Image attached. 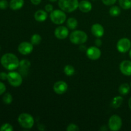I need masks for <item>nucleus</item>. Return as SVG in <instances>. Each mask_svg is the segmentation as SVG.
<instances>
[{
	"mask_svg": "<svg viewBox=\"0 0 131 131\" xmlns=\"http://www.w3.org/2000/svg\"><path fill=\"white\" fill-rule=\"evenodd\" d=\"M19 60L18 58L13 53H6L3 55L1 58V63L6 70H12L19 67Z\"/></svg>",
	"mask_w": 131,
	"mask_h": 131,
	"instance_id": "nucleus-1",
	"label": "nucleus"
},
{
	"mask_svg": "<svg viewBox=\"0 0 131 131\" xmlns=\"http://www.w3.org/2000/svg\"><path fill=\"white\" fill-rule=\"evenodd\" d=\"M58 6L65 12H72L79 6L78 0H58Z\"/></svg>",
	"mask_w": 131,
	"mask_h": 131,
	"instance_id": "nucleus-2",
	"label": "nucleus"
},
{
	"mask_svg": "<svg viewBox=\"0 0 131 131\" xmlns=\"http://www.w3.org/2000/svg\"><path fill=\"white\" fill-rule=\"evenodd\" d=\"M19 125L24 129H31L35 124V120L33 116L28 113H21L17 118Z\"/></svg>",
	"mask_w": 131,
	"mask_h": 131,
	"instance_id": "nucleus-3",
	"label": "nucleus"
},
{
	"mask_svg": "<svg viewBox=\"0 0 131 131\" xmlns=\"http://www.w3.org/2000/svg\"><path fill=\"white\" fill-rule=\"evenodd\" d=\"M88 40V36L85 32L76 30L72 32L70 35V41L74 44H83Z\"/></svg>",
	"mask_w": 131,
	"mask_h": 131,
	"instance_id": "nucleus-4",
	"label": "nucleus"
},
{
	"mask_svg": "<svg viewBox=\"0 0 131 131\" xmlns=\"http://www.w3.org/2000/svg\"><path fill=\"white\" fill-rule=\"evenodd\" d=\"M50 19L54 24L60 25L65 23L67 19V15L65 12L62 10H55L51 12Z\"/></svg>",
	"mask_w": 131,
	"mask_h": 131,
	"instance_id": "nucleus-5",
	"label": "nucleus"
},
{
	"mask_svg": "<svg viewBox=\"0 0 131 131\" xmlns=\"http://www.w3.org/2000/svg\"><path fill=\"white\" fill-rule=\"evenodd\" d=\"M7 81L9 84L14 87H18L23 83V77L17 72L12 71L8 74Z\"/></svg>",
	"mask_w": 131,
	"mask_h": 131,
	"instance_id": "nucleus-6",
	"label": "nucleus"
},
{
	"mask_svg": "<svg viewBox=\"0 0 131 131\" xmlns=\"http://www.w3.org/2000/svg\"><path fill=\"white\" fill-rule=\"evenodd\" d=\"M109 128L112 131H118L122 126V118L117 115H114L110 117L108 122Z\"/></svg>",
	"mask_w": 131,
	"mask_h": 131,
	"instance_id": "nucleus-7",
	"label": "nucleus"
},
{
	"mask_svg": "<svg viewBox=\"0 0 131 131\" xmlns=\"http://www.w3.org/2000/svg\"><path fill=\"white\" fill-rule=\"evenodd\" d=\"M118 51L122 53H125L131 48V42L127 38H122L119 40L116 44Z\"/></svg>",
	"mask_w": 131,
	"mask_h": 131,
	"instance_id": "nucleus-8",
	"label": "nucleus"
},
{
	"mask_svg": "<svg viewBox=\"0 0 131 131\" xmlns=\"http://www.w3.org/2000/svg\"><path fill=\"white\" fill-rule=\"evenodd\" d=\"M86 56L92 60H97L100 58L101 56V51L95 46H92L86 50Z\"/></svg>",
	"mask_w": 131,
	"mask_h": 131,
	"instance_id": "nucleus-9",
	"label": "nucleus"
},
{
	"mask_svg": "<svg viewBox=\"0 0 131 131\" xmlns=\"http://www.w3.org/2000/svg\"><path fill=\"white\" fill-rule=\"evenodd\" d=\"M33 45L28 42H23L18 46V51L23 55H28L33 51Z\"/></svg>",
	"mask_w": 131,
	"mask_h": 131,
	"instance_id": "nucleus-10",
	"label": "nucleus"
},
{
	"mask_svg": "<svg viewBox=\"0 0 131 131\" xmlns=\"http://www.w3.org/2000/svg\"><path fill=\"white\" fill-rule=\"evenodd\" d=\"M68 85L63 81H58L56 82L53 86L54 92L58 95L65 93L67 91Z\"/></svg>",
	"mask_w": 131,
	"mask_h": 131,
	"instance_id": "nucleus-11",
	"label": "nucleus"
},
{
	"mask_svg": "<svg viewBox=\"0 0 131 131\" xmlns=\"http://www.w3.org/2000/svg\"><path fill=\"white\" fill-rule=\"evenodd\" d=\"M69 31L68 28L64 26H60L54 30V35L58 39L63 40L68 37Z\"/></svg>",
	"mask_w": 131,
	"mask_h": 131,
	"instance_id": "nucleus-12",
	"label": "nucleus"
},
{
	"mask_svg": "<svg viewBox=\"0 0 131 131\" xmlns=\"http://www.w3.org/2000/svg\"><path fill=\"white\" fill-rule=\"evenodd\" d=\"M120 72L127 76L131 75V61L129 60H124L120 65Z\"/></svg>",
	"mask_w": 131,
	"mask_h": 131,
	"instance_id": "nucleus-13",
	"label": "nucleus"
},
{
	"mask_svg": "<svg viewBox=\"0 0 131 131\" xmlns=\"http://www.w3.org/2000/svg\"><path fill=\"white\" fill-rule=\"evenodd\" d=\"M91 31L92 34L97 38L102 37L104 34V29L103 26L99 23H96L92 25L91 28Z\"/></svg>",
	"mask_w": 131,
	"mask_h": 131,
	"instance_id": "nucleus-14",
	"label": "nucleus"
},
{
	"mask_svg": "<svg viewBox=\"0 0 131 131\" xmlns=\"http://www.w3.org/2000/svg\"><path fill=\"white\" fill-rule=\"evenodd\" d=\"M78 8L83 13L89 12L90 11L92 10V5L90 1H87V0H83L79 3Z\"/></svg>",
	"mask_w": 131,
	"mask_h": 131,
	"instance_id": "nucleus-15",
	"label": "nucleus"
},
{
	"mask_svg": "<svg viewBox=\"0 0 131 131\" xmlns=\"http://www.w3.org/2000/svg\"><path fill=\"white\" fill-rule=\"evenodd\" d=\"M34 18L37 21L43 22L47 19V14L46 11L43 10H37L35 14Z\"/></svg>",
	"mask_w": 131,
	"mask_h": 131,
	"instance_id": "nucleus-16",
	"label": "nucleus"
},
{
	"mask_svg": "<svg viewBox=\"0 0 131 131\" xmlns=\"http://www.w3.org/2000/svg\"><path fill=\"white\" fill-rule=\"evenodd\" d=\"M24 0H11L9 6L12 10H18L24 6Z\"/></svg>",
	"mask_w": 131,
	"mask_h": 131,
	"instance_id": "nucleus-17",
	"label": "nucleus"
},
{
	"mask_svg": "<svg viewBox=\"0 0 131 131\" xmlns=\"http://www.w3.org/2000/svg\"><path fill=\"white\" fill-rule=\"evenodd\" d=\"M123 97L121 96H116L114 97L111 102V106L113 108H118L123 103Z\"/></svg>",
	"mask_w": 131,
	"mask_h": 131,
	"instance_id": "nucleus-18",
	"label": "nucleus"
},
{
	"mask_svg": "<svg viewBox=\"0 0 131 131\" xmlns=\"http://www.w3.org/2000/svg\"><path fill=\"white\" fill-rule=\"evenodd\" d=\"M31 66V63L28 60H22L19 62V67L21 72H23V74L24 75V71H28V69Z\"/></svg>",
	"mask_w": 131,
	"mask_h": 131,
	"instance_id": "nucleus-19",
	"label": "nucleus"
},
{
	"mask_svg": "<svg viewBox=\"0 0 131 131\" xmlns=\"http://www.w3.org/2000/svg\"><path fill=\"white\" fill-rule=\"evenodd\" d=\"M129 91H130V86L127 83L122 84L119 86L118 92L122 95H126L127 94L129 93Z\"/></svg>",
	"mask_w": 131,
	"mask_h": 131,
	"instance_id": "nucleus-20",
	"label": "nucleus"
},
{
	"mask_svg": "<svg viewBox=\"0 0 131 131\" xmlns=\"http://www.w3.org/2000/svg\"><path fill=\"white\" fill-rule=\"evenodd\" d=\"M67 27L70 29H74L78 26V20L74 17H70L67 21Z\"/></svg>",
	"mask_w": 131,
	"mask_h": 131,
	"instance_id": "nucleus-21",
	"label": "nucleus"
},
{
	"mask_svg": "<svg viewBox=\"0 0 131 131\" xmlns=\"http://www.w3.org/2000/svg\"><path fill=\"white\" fill-rule=\"evenodd\" d=\"M64 73L67 76H72L75 73V69L73 66L70 65H67L64 67Z\"/></svg>",
	"mask_w": 131,
	"mask_h": 131,
	"instance_id": "nucleus-22",
	"label": "nucleus"
},
{
	"mask_svg": "<svg viewBox=\"0 0 131 131\" xmlns=\"http://www.w3.org/2000/svg\"><path fill=\"white\" fill-rule=\"evenodd\" d=\"M118 2L122 8L124 10L131 8V0H118Z\"/></svg>",
	"mask_w": 131,
	"mask_h": 131,
	"instance_id": "nucleus-23",
	"label": "nucleus"
},
{
	"mask_svg": "<svg viewBox=\"0 0 131 131\" xmlns=\"http://www.w3.org/2000/svg\"><path fill=\"white\" fill-rule=\"evenodd\" d=\"M42 40V37L38 34H34L31 38V43L34 46H37L39 44Z\"/></svg>",
	"mask_w": 131,
	"mask_h": 131,
	"instance_id": "nucleus-24",
	"label": "nucleus"
},
{
	"mask_svg": "<svg viewBox=\"0 0 131 131\" xmlns=\"http://www.w3.org/2000/svg\"><path fill=\"white\" fill-rule=\"evenodd\" d=\"M121 13V10H120V7L117 6H113L110 9V14L111 16L113 17H117Z\"/></svg>",
	"mask_w": 131,
	"mask_h": 131,
	"instance_id": "nucleus-25",
	"label": "nucleus"
},
{
	"mask_svg": "<svg viewBox=\"0 0 131 131\" xmlns=\"http://www.w3.org/2000/svg\"><path fill=\"white\" fill-rule=\"evenodd\" d=\"M13 101V97L10 93H6L3 97V101L6 104H10Z\"/></svg>",
	"mask_w": 131,
	"mask_h": 131,
	"instance_id": "nucleus-26",
	"label": "nucleus"
},
{
	"mask_svg": "<svg viewBox=\"0 0 131 131\" xmlns=\"http://www.w3.org/2000/svg\"><path fill=\"white\" fill-rule=\"evenodd\" d=\"M13 130H14V128L12 125L8 123L3 124L0 127V131H12Z\"/></svg>",
	"mask_w": 131,
	"mask_h": 131,
	"instance_id": "nucleus-27",
	"label": "nucleus"
},
{
	"mask_svg": "<svg viewBox=\"0 0 131 131\" xmlns=\"http://www.w3.org/2000/svg\"><path fill=\"white\" fill-rule=\"evenodd\" d=\"M66 130L67 131H79V128L77 125L74 124H70L67 127Z\"/></svg>",
	"mask_w": 131,
	"mask_h": 131,
	"instance_id": "nucleus-28",
	"label": "nucleus"
},
{
	"mask_svg": "<svg viewBox=\"0 0 131 131\" xmlns=\"http://www.w3.org/2000/svg\"><path fill=\"white\" fill-rule=\"evenodd\" d=\"M8 6V3L6 0H0V9L5 10Z\"/></svg>",
	"mask_w": 131,
	"mask_h": 131,
	"instance_id": "nucleus-29",
	"label": "nucleus"
},
{
	"mask_svg": "<svg viewBox=\"0 0 131 131\" xmlns=\"http://www.w3.org/2000/svg\"><path fill=\"white\" fill-rule=\"evenodd\" d=\"M116 1L117 0H102V3L107 6H111V5H114L116 2Z\"/></svg>",
	"mask_w": 131,
	"mask_h": 131,
	"instance_id": "nucleus-30",
	"label": "nucleus"
},
{
	"mask_svg": "<svg viewBox=\"0 0 131 131\" xmlns=\"http://www.w3.org/2000/svg\"><path fill=\"white\" fill-rule=\"evenodd\" d=\"M6 88L5 84L3 83L0 81V95H3L5 93V91H6Z\"/></svg>",
	"mask_w": 131,
	"mask_h": 131,
	"instance_id": "nucleus-31",
	"label": "nucleus"
},
{
	"mask_svg": "<svg viewBox=\"0 0 131 131\" xmlns=\"http://www.w3.org/2000/svg\"><path fill=\"white\" fill-rule=\"evenodd\" d=\"M45 10L47 12H51L53 11V6L51 4H47L45 6Z\"/></svg>",
	"mask_w": 131,
	"mask_h": 131,
	"instance_id": "nucleus-32",
	"label": "nucleus"
},
{
	"mask_svg": "<svg viewBox=\"0 0 131 131\" xmlns=\"http://www.w3.org/2000/svg\"><path fill=\"white\" fill-rule=\"evenodd\" d=\"M7 78L8 74H6L5 72H0V79H1V80H7Z\"/></svg>",
	"mask_w": 131,
	"mask_h": 131,
	"instance_id": "nucleus-33",
	"label": "nucleus"
},
{
	"mask_svg": "<svg viewBox=\"0 0 131 131\" xmlns=\"http://www.w3.org/2000/svg\"><path fill=\"white\" fill-rule=\"evenodd\" d=\"M30 1L31 2V3L33 4V5H38L40 3L42 0H30Z\"/></svg>",
	"mask_w": 131,
	"mask_h": 131,
	"instance_id": "nucleus-34",
	"label": "nucleus"
},
{
	"mask_svg": "<svg viewBox=\"0 0 131 131\" xmlns=\"http://www.w3.org/2000/svg\"><path fill=\"white\" fill-rule=\"evenodd\" d=\"M95 43L96 46H98V47H99V46H101V45H102V41H101V39L98 38V39L95 40Z\"/></svg>",
	"mask_w": 131,
	"mask_h": 131,
	"instance_id": "nucleus-35",
	"label": "nucleus"
},
{
	"mask_svg": "<svg viewBox=\"0 0 131 131\" xmlns=\"http://www.w3.org/2000/svg\"><path fill=\"white\" fill-rule=\"evenodd\" d=\"M128 104H129V108H130V110H131V97H130V99H129V102H128Z\"/></svg>",
	"mask_w": 131,
	"mask_h": 131,
	"instance_id": "nucleus-36",
	"label": "nucleus"
},
{
	"mask_svg": "<svg viewBox=\"0 0 131 131\" xmlns=\"http://www.w3.org/2000/svg\"><path fill=\"white\" fill-rule=\"evenodd\" d=\"M129 56H130V58L131 59V48H130V49L129 50Z\"/></svg>",
	"mask_w": 131,
	"mask_h": 131,
	"instance_id": "nucleus-37",
	"label": "nucleus"
},
{
	"mask_svg": "<svg viewBox=\"0 0 131 131\" xmlns=\"http://www.w3.org/2000/svg\"><path fill=\"white\" fill-rule=\"evenodd\" d=\"M50 1H51V2H55V1H56L57 0H49Z\"/></svg>",
	"mask_w": 131,
	"mask_h": 131,
	"instance_id": "nucleus-38",
	"label": "nucleus"
},
{
	"mask_svg": "<svg viewBox=\"0 0 131 131\" xmlns=\"http://www.w3.org/2000/svg\"><path fill=\"white\" fill-rule=\"evenodd\" d=\"M130 88H131V83H130Z\"/></svg>",
	"mask_w": 131,
	"mask_h": 131,
	"instance_id": "nucleus-39",
	"label": "nucleus"
},
{
	"mask_svg": "<svg viewBox=\"0 0 131 131\" xmlns=\"http://www.w3.org/2000/svg\"><path fill=\"white\" fill-rule=\"evenodd\" d=\"M93 1H95V0H93Z\"/></svg>",
	"mask_w": 131,
	"mask_h": 131,
	"instance_id": "nucleus-40",
	"label": "nucleus"
}]
</instances>
